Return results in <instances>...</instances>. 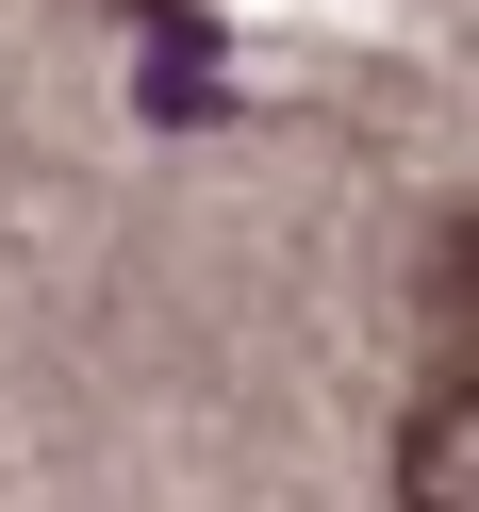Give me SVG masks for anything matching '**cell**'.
<instances>
[{
  "label": "cell",
  "instance_id": "7a4b0ae2",
  "mask_svg": "<svg viewBox=\"0 0 479 512\" xmlns=\"http://www.w3.org/2000/svg\"><path fill=\"white\" fill-rule=\"evenodd\" d=\"M413 298H430V331H446V347L479 364V215H446V232H430V265H413Z\"/></svg>",
  "mask_w": 479,
  "mask_h": 512
},
{
  "label": "cell",
  "instance_id": "3957f363",
  "mask_svg": "<svg viewBox=\"0 0 479 512\" xmlns=\"http://www.w3.org/2000/svg\"><path fill=\"white\" fill-rule=\"evenodd\" d=\"M116 17H182V0H116Z\"/></svg>",
  "mask_w": 479,
  "mask_h": 512
},
{
  "label": "cell",
  "instance_id": "6da1fadb",
  "mask_svg": "<svg viewBox=\"0 0 479 512\" xmlns=\"http://www.w3.org/2000/svg\"><path fill=\"white\" fill-rule=\"evenodd\" d=\"M397 496H413V512H479V364L446 380V397H413V430H397Z\"/></svg>",
  "mask_w": 479,
  "mask_h": 512
}]
</instances>
